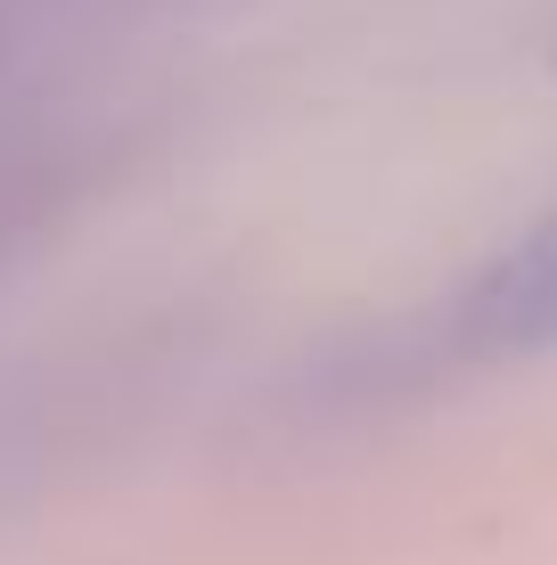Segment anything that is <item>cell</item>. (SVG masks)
<instances>
[{
    "label": "cell",
    "mask_w": 557,
    "mask_h": 565,
    "mask_svg": "<svg viewBox=\"0 0 557 565\" xmlns=\"http://www.w3.org/2000/svg\"><path fill=\"white\" fill-rule=\"evenodd\" d=\"M557 353V198L484 246L459 279L418 311L394 361L377 377H475V369H516Z\"/></svg>",
    "instance_id": "obj_1"
}]
</instances>
